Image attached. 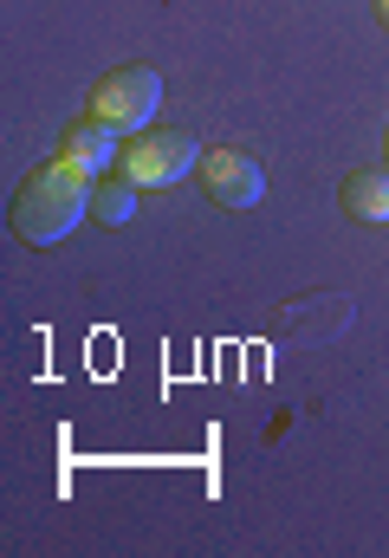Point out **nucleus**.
I'll use <instances>...</instances> for the list:
<instances>
[{"mask_svg": "<svg viewBox=\"0 0 389 558\" xmlns=\"http://www.w3.org/2000/svg\"><path fill=\"white\" fill-rule=\"evenodd\" d=\"M85 215H92V175H85L65 149H59L46 169H33V175L20 182V195H13V234L33 241V247L65 241Z\"/></svg>", "mask_w": 389, "mask_h": 558, "instance_id": "nucleus-1", "label": "nucleus"}, {"mask_svg": "<svg viewBox=\"0 0 389 558\" xmlns=\"http://www.w3.org/2000/svg\"><path fill=\"white\" fill-rule=\"evenodd\" d=\"M92 215H98V221H111V228H124L130 215H136V182H130L124 169H118V175H105V182L92 189Z\"/></svg>", "mask_w": 389, "mask_h": 558, "instance_id": "nucleus-7", "label": "nucleus"}, {"mask_svg": "<svg viewBox=\"0 0 389 558\" xmlns=\"http://www.w3.org/2000/svg\"><path fill=\"white\" fill-rule=\"evenodd\" d=\"M377 13H384V26H389V0H377Z\"/></svg>", "mask_w": 389, "mask_h": 558, "instance_id": "nucleus-8", "label": "nucleus"}, {"mask_svg": "<svg viewBox=\"0 0 389 558\" xmlns=\"http://www.w3.org/2000/svg\"><path fill=\"white\" fill-rule=\"evenodd\" d=\"M118 137H124V131H111L105 118H85V124H72V131H65V156L98 182V175H111V169H118V156H124Z\"/></svg>", "mask_w": 389, "mask_h": 558, "instance_id": "nucleus-5", "label": "nucleus"}, {"mask_svg": "<svg viewBox=\"0 0 389 558\" xmlns=\"http://www.w3.org/2000/svg\"><path fill=\"white\" fill-rule=\"evenodd\" d=\"M202 189H208V202H215L221 215H241V208H254L259 195H266V169H259L254 149L221 143V149L202 156Z\"/></svg>", "mask_w": 389, "mask_h": 558, "instance_id": "nucleus-4", "label": "nucleus"}, {"mask_svg": "<svg viewBox=\"0 0 389 558\" xmlns=\"http://www.w3.org/2000/svg\"><path fill=\"white\" fill-rule=\"evenodd\" d=\"M118 169H124L136 189H169V182H182L189 169H202V149H195L189 131H143V137L118 156Z\"/></svg>", "mask_w": 389, "mask_h": 558, "instance_id": "nucleus-2", "label": "nucleus"}, {"mask_svg": "<svg viewBox=\"0 0 389 558\" xmlns=\"http://www.w3.org/2000/svg\"><path fill=\"white\" fill-rule=\"evenodd\" d=\"M156 105H162V78L149 65H124L92 92V118H105L111 131H143L156 118Z\"/></svg>", "mask_w": 389, "mask_h": 558, "instance_id": "nucleus-3", "label": "nucleus"}, {"mask_svg": "<svg viewBox=\"0 0 389 558\" xmlns=\"http://www.w3.org/2000/svg\"><path fill=\"white\" fill-rule=\"evenodd\" d=\"M384 149H389V137H384Z\"/></svg>", "mask_w": 389, "mask_h": 558, "instance_id": "nucleus-9", "label": "nucleus"}, {"mask_svg": "<svg viewBox=\"0 0 389 558\" xmlns=\"http://www.w3.org/2000/svg\"><path fill=\"white\" fill-rule=\"evenodd\" d=\"M344 215L384 228L389 221V169H357V175H344Z\"/></svg>", "mask_w": 389, "mask_h": 558, "instance_id": "nucleus-6", "label": "nucleus"}]
</instances>
